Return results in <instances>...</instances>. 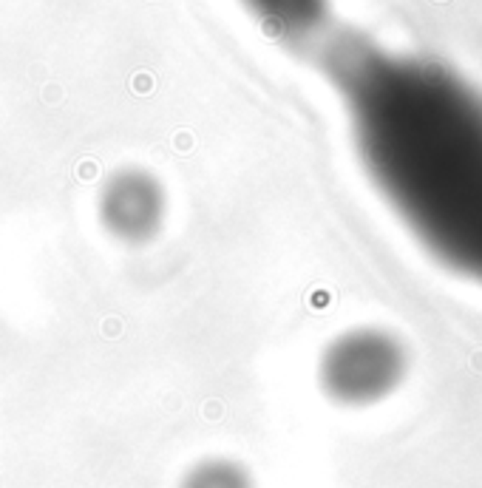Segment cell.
Returning a JSON list of instances; mask_svg holds the SVG:
<instances>
[{"mask_svg":"<svg viewBox=\"0 0 482 488\" xmlns=\"http://www.w3.org/2000/svg\"><path fill=\"white\" fill-rule=\"evenodd\" d=\"M329 74L380 196L434 259L482 287V94L443 63L363 40Z\"/></svg>","mask_w":482,"mask_h":488,"instance_id":"obj_1","label":"cell"},{"mask_svg":"<svg viewBox=\"0 0 482 488\" xmlns=\"http://www.w3.org/2000/svg\"><path fill=\"white\" fill-rule=\"evenodd\" d=\"M403 372L400 346L377 330L343 332L318 361V383L343 406H366L395 389Z\"/></svg>","mask_w":482,"mask_h":488,"instance_id":"obj_2","label":"cell"},{"mask_svg":"<svg viewBox=\"0 0 482 488\" xmlns=\"http://www.w3.org/2000/svg\"><path fill=\"white\" fill-rule=\"evenodd\" d=\"M94 213L108 239L122 247H145L165 230L168 191L156 173L128 165L100 184Z\"/></svg>","mask_w":482,"mask_h":488,"instance_id":"obj_3","label":"cell"},{"mask_svg":"<svg viewBox=\"0 0 482 488\" xmlns=\"http://www.w3.org/2000/svg\"><path fill=\"white\" fill-rule=\"evenodd\" d=\"M250 12L278 37H307L327 17L329 0H244Z\"/></svg>","mask_w":482,"mask_h":488,"instance_id":"obj_4","label":"cell"},{"mask_svg":"<svg viewBox=\"0 0 482 488\" xmlns=\"http://www.w3.org/2000/svg\"><path fill=\"white\" fill-rule=\"evenodd\" d=\"M179 488H256V477L233 457H201L182 474Z\"/></svg>","mask_w":482,"mask_h":488,"instance_id":"obj_5","label":"cell"}]
</instances>
